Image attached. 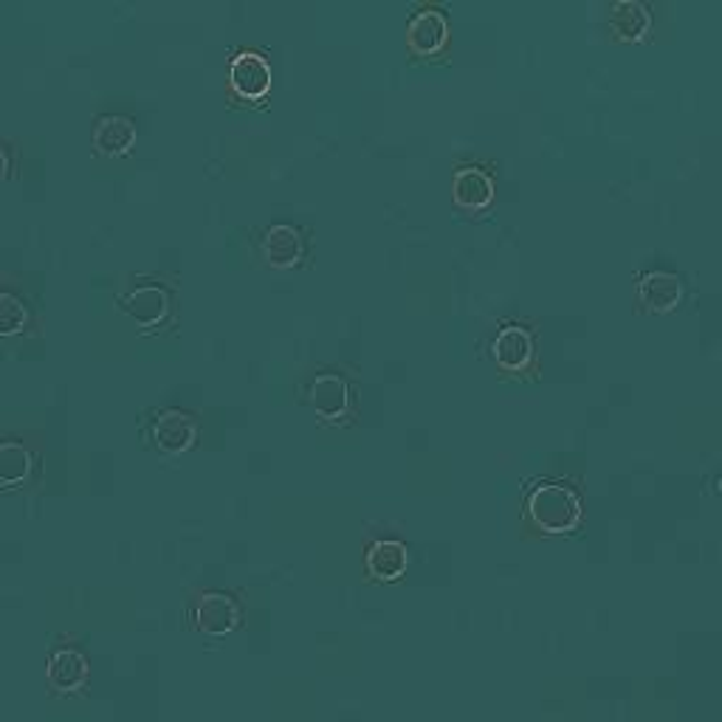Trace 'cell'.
I'll use <instances>...</instances> for the list:
<instances>
[{"label": "cell", "instance_id": "12", "mask_svg": "<svg viewBox=\"0 0 722 722\" xmlns=\"http://www.w3.org/2000/svg\"><path fill=\"white\" fill-rule=\"evenodd\" d=\"M125 308L139 325H161L170 316V294L161 286H139L125 296Z\"/></svg>", "mask_w": 722, "mask_h": 722}, {"label": "cell", "instance_id": "4", "mask_svg": "<svg viewBox=\"0 0 722 722\" xmlns=\"http://www.w3.org/2000/svg\"><path fill=\"white\" fill-rule=\"evenodd\" d=\"M150 438H153L155 446L167 455H180L187 452L189 446L198 438V423L189 412H180V409H164L153 418L150 423Z\"/></svg>", "mask_w": 722, "mask_h": 722}, {"label": "cell", "instance_id": "16", "mask_svg": "<svg viewBox=\"0 0 722 722\" xmlns=\"http://www.w3.org/2000/svg\"><path fill=\"white\" fill-rule=\"evenodd\" d=\"M609 21H613V28L621 34L624 40H638L649 28L652 18H649L647 7L638 3V0H621V3H616L613 12H609Z\"/></svg>", "mask_w": 722, "mask_h": 722}, {"label": "cell", "instance_id": "9", "mask_svg": "<svg viewBox=\"0 0 722 722\" xmlns=\"http://www.w3.org/2000/svg\"><path fill=\"white\" fill-rule=\"evenodd\" d=\"M494 359L509 373H520V370L528 368L531 359H534V339H531L528 330L520 328V325H505L497 334Z\"/></svg>", "mask_w": 722, "mask_h": 722}, {"label": "cell", "instance_id": "1", "mask_svg": "<svg viewBox=\"0 0 722 722\" xmlns=\"http://www.w3.org/2000/svg\"><path fill=\"white\" fill-rule=\"evenodd\" d=\"M528 516L548 534H568L582 520V500L564 482H539L528 494Z\"/></svg>", "mask_w": 722, "mask_h": 722}, {"label": "cell", "instance_id": "13", "mask_svg": "<svg viewBox=\"0 0 722 722\" xmlns=\"http://www.w3.org/2000/svg\"><path fill=\"white\" fill-rule=\"evenodd\" d=\"M136 141V125L128 116H105L94 130V148L100 155L116 159L125 155Z\"/></svg>", "mask_w": 722, "mask_h": 722}, {"label": "cell", "instance_id": "3", "mask_svg": "<svg viewBox=\"0 0 722 722\" xmlns=\"http://www.w3.org/2000/svg\"><path fill=\"white\" fill-rule=\"evenodd\" d=\"M195 627L201 629L203 636L223 638L237 629L241 624V604L234 602L229 593H203L193 609Z\"/></svg>", "mask_w": 722, "mask_h": 722}, {"label": "cell", "instance_id": "17", "mask_svg": "<svg viewBox=\"0 0 722 722\" xmlns=\"http://www.w3.org/2000/svg\"><path fill=\"white\" fill-rule=\"evenodd\" d=\"M28 319H32V314H28L26 302L18 300L14 294H0V334L3 336L23 334Z\"/></svg>", "mask_w": 722, "mask_h": 722}, {"label": "cell", "instance_id": "6", "mask_svg": "<svg viewBox=\"0 0 722 722\" xmlns=\"http://www.w3.org/2000/svg\"><path fill=\"white\" fill-rule=\"evenodd\" d=\"M260 255L268 266L275 268H294L305 255V241L296 226H271L260 241Z\"/></svg>", "mask_w": 722, "mask_h": 722}, {"label": "cell", "instance_id": "11", "mask_svg": "<svg viewBox=\"0 0 722 722\" xmlns=\"http://www.w3.org/2000/svg\"><path fill=\"white\" fill-rule=\"evenodd\" d=\"M455 203L463 209H486L494 201V180L480 167H461L452 184Z\"/></svg>", "mask_w": 722, "mask_h": 722}, {"label": "cell", "instance_id": "14", "mask_svg": "<svg viewBox=\"0 0 722 722\" xmlns=\"http://www.w3.org/2000/svg\"><path fill=\"white\" fill-rule=\"evenodd\" d=\"M407 562H409L407 545L395 539L375 542L368 554V570L373 579H379V582H393V579H398V575L407 570Z\"/></svg>", "mask_w": 722, "mask_h": 722}, {"label": "cell", "instance_id": "5", "mask_svg": "<svg viewBox=\"0 0 722 722\" xmlns=\"http://www.w3.org/2000/svg\"><path fill=\"white\" fill-rule=\"evenodd\" d=\"M449 37V21L441 9L423 7L421 12L412 14V21L407 26V46L418 57H432L446 46Z\"/></svg>", "mask_w": 722, "mask_h": 722}, {"label": "cell", "instance_id": "7", "mask_svg": "<svg viewBox=\"0 0 722 722\" xmlns=\"http://www.w3.org/2000/svg\"><path fill=\"white\" fill-rule=\"evenodd\" d=\"M641 302L647 305L649 311H655V314H669L675 311L677 305L686 296V288H683V280L672 271H649V275L641 277Z\"/></svg>", "mask_w": 722, "mask_h": 722}, {"label": "cell", "instance_id": "15", "mask_svg": "<svg viewBox=\"0 0 722 722\" xmlns=\"http://www.w3.org/2000/svg\"><path fill=\"white\" fill-rule=\"evenodd\" d=\"M32 475V455L18 441L0 443V482L7 489H14Z\"/></svg>", "mask_w": 722, "mask_h": 722}, {"label": "cell", "instance_id": "10", "mask_svg": "<svg viewBox=\"0 0 722 722\" xmlns=\"http://www.w3.org/2000/svg\"><path fill=\"white\" fill-rule=\"evenodd\" d=\"M311 404H314L322 418L336 421V418H341L350 407L348 382L336 373H319L314 379V384H311Z\"/></svg>", "mask_w": 722, "mask_h": 722}, {"label": "cell", "instance_id": "8", "mask_svg": "<svg viewBox=\"0 0 722 722\" xmlns=\"http://www.w3.org/2000/svg\"><path fill=\"white\" fill-rule=\"evenodd\" d=\"M48 680L57 691H77L88 680V661L80 649L60 647L48 657Z\"/></svg>", "mask_w": 722, "mask_h": 722}, {"label": "cell", "instance_id": "2", "mask_svg": "<svg viewBox=\"0 0 722 722\" xmlns=\"http://www.w3.org/2000/svg\"><path fill=\"white\" fill-rule=\"evenodd\" d=\"M229 85L241 100H263L271 91V62L260 51H241L229 66Z\"/></svg>", "mask_w": 722, "mask_h": 722}]
</instances>
